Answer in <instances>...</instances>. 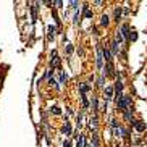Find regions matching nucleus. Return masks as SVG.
<instances>
[{
  "label": "nucleus",
  "mask_w": 147,
  "mask_h": 147,
  "mask_svg": "<svg viewBox=\"0 0 147 147\" xmlns=\"http://www.w3.org/2000/svg\"><path fill=\"white\" fill-rule=\"evenodd\" d=\"M113 89H115V100H117V103H118V102L125 97L123 96V82H121V79H120V74H118V79H117V82H115Z\"/></svg>",
  "instance_id": "1"
},
{
  "label": "nucleus",
  "mask_w": 147,
  "mask_h": 147,
  "mask_svg": "<svg viewBox=\"0 0 147 147\" xmlns=\"http://www.w3.org/2000/svg\"><path fill=\"white\" fill-rule=\"evenodd\" d=\"M129 105H131V97L125 96L121 100L117 103V108H118V110H121V112H125V110H128V108H129Z\"/></svg>",
  "instance_id": "2"
},
{
  "label": "nucleus",
  "mask_w": 147,
  "mask_h": 147,
  "mask_svg": "<svg viewBox=\"0 0 147 147\" xmlns=\"http://www.w3.org/2000/svg\"><path fill=\"white\" fill-rule=\"evenodd\" d=\"M103 78H112V76H117V73H115V70H113V63H107L105 66V71H103V74H102Z\"/></svg>",
  "instance_id": "3"
},
{
  "label": "nucleus",
  "mask_w": 147,
  "mask_h": 147,
  "mask_svg": "<svg viewBox=\"0 0 147 147\" xmlns=\"http://www.w3.org/2000/svg\"><path fill=\"white\" fill-rule=\"evenodd\" d=\"M102 66H103V49L97 47V68L102 70Z\"/></svg>",
  "instance_id": "4"
},
{
  "label": "nucleus",
  "mask_w": 147,
  "mask_h": 147,
  "mask_svg": "<svg viewBox=\"0 0 147 147\" xmlns=\"http://www.w3.org/2000/svg\"><path fill=\"white\" fill-rule=\"evenodd\" d=\"M89 128H91L92 131H94V134H97V128H99V120H97V115H94V117H91V120H89Z\"/></svg>",
  "instance_id": "5"
},
{
  "label": "nucleus",
  "mask_w": 147,
  "mask_h": 147,
  "mask_svg": "<svg viewBox=\"0 0 147 147\" xmlns=\"http://www.w3.org/2000/svg\"><path fill=\"white\" fill-rule=\"evenodd\" d=\"M50 66L52 68H60V58L57 57V52H52V60H50Z\"/></svg>",
  "instance_id": "6"
},
{
  "label": "nucleus",
  "mask_w": 147,
  "mask_h": 147,
  "mask_svg": "<svg viewBox=\"0 0 147 147\" xmlns=\"http://www.w3.org/2000/svg\"><path fill=\"white\" fill-rule=\"evenodd\" d=\"M105 96H107V97H105V102L112 100L113 97H115V89H113L112 86H108V87L105 89Z\"/></svg>",
  "instance_id": "7"
},
{
  "label": "nucleus",
  "mask_w": 147,
  "mask_h": 147,
  "mask_svg": "<svg viewBox=\"0 0 147 147\" xmlns=\"http://www.w3.org/2000/svg\"><path fill=\"white\" fill-rule=\"evenodd\" d=\"M121 34H123V37L126 39V42H129V36H131V32H129V24L121 26Z\"/></svg>",
  "instance_id": "8"
},
{
  "label": "nucleus",
  "mask_w": 147,
  "mask_h": 147,
  "mask_svg": "<svg viewBox=\"0 0 147 147\" xmlns=\"http://www.w3.org/2000/svg\"><path fill=\"white\" fill-rule=\"evenodd\" d=\"M103 58H105L107 63H113V55H112V52L108 50L107 47H103Z\"/></svg>",
  "instance_id": "9"
},
{
  "label": "nucleus",
  "mask_w": 147,
  "mask_h": 147,
  "mask_svg": "<svg viewBox=\"0 0 147 147\" xmlns=\"http://www.w3.org/2000/svg\"><path fill=\"white\" fill-rule=\"evenodd\" d=\"M132 126L136 128V129H137L139 132H142L144 129H146V123L142 121V120H136V121L132 123Z\"/></svg>",
  "instance_id": "10"
},
{
  "label": "nucleus",
  "mask_w": 147,
  "mask_h": 147,
  "mask_svg": "<svg viewBox=\"0 0 147 147\" xmlns=\"http://www.w3.org/2000/svg\"><path fill=\"white\" fill-rule=\"evenodd\" d=\"M125 120H126V121H131V123H134L132 121V110L131 108H128V110H125Z\"/></svg>",
  "instance_id": "11"
},
{
  "label": "nucleus",
  "mask_w": 147,
  "mask_h": 147,
  "mask_svg": "<svg viewBox=\"0 0 147 147\" xmlns=\"http://www.w3.org/2000/svg\"><path fill=\"white\" fill-rule=\"evenodd\" d=\"M61 131L65 132L66 136H70V134H71V125H70L68 121H65V126L61 128Z\"/></svg>",
  "instance_id": "12"
},
{
  "label": "nucleus",
  "mask_w": 147,
  "mask_h": 147,
  "mask_svg": "<svg viewBox=\"0 0 147 147\" xmlns=\"http://www.w3.org/2000/svg\"><path fill=\"white\" fill-rule=\"evenodd\" d=\"M118 45H120V44H118L117 41H113V42H112V55H113V57L118 55Z\"/></svg>",
  "instance_id": "13"
},
{
  "label": "nucleus",
  "mask_w": 147,
  "mask_h": 147,
  "mask_svg": "<svg viewBox=\"0 0 147 147\" xmlns=\"http://www.w3.org/2000/svg\"><path fill=\"white\" fill-rule=\"evenodd\" d=\"M79 89H81V96H86V92L91 89V87L87 86L86 82H82V84H79Z\"/></svg>",
  "instance_id": "14"
},
{
  "label": "nucleus",
  "mask_w": 147,
  "mask_h": 147,
  "mask_svg": "<svg viewBox=\"0 0 147 147\" xmlns=\"http://www.w3.org/2000/svg\"><path fill=\"white\" fill-rule=\"evenodd\" d=\"M112 132H113V136H121V134H123V129H121V128H120V126H115V128H112Z\"/></svg>",
  "instance_id": "15"
},
{
  "label": "nucleus",
  "mask_w": 147,
  "mask_h": 147,
  "mask_svg": "<svg viewBox=\"0 0 147 147\" xmlns=\"http://www.w3.org/2000/svg\"><path fill=\"white\" fill-rule=\"evenodd\" d=\"M121 20V7H118V8H115V21H120Z\"/></svg>",
  "instance_id": "16"
},
{
  "label": "nucleus",
  "mask_w": 147,
  "mask_h": 147,
  "mask_svg": "<svg viewBox=\"0 0 147 147\" xmlns=\"http://www.w3.org/2000/svg\"><path fill=\"white\" fill-rule=\"evenodd\" d=\"M78 147H86V137L79 134V139H78Z\"/></svg>",
  "instance_id": "17"
},
{
  "label": "nucleus",
  "mask_w": 147,
  "mask_h": 147,
  "mask_svg": "<svg viewBox=\"0 0 147 147\" xmlns=\"http://www.w3.org/2000/svg\"><path fill=\"white\" fill-rule=\"evenodd\" d=\"M108 23H110V18L107 15H102V18H100V24L102 26H108Z\"/></svg>",
  "instance_id": "18"
},
{
  "label": "nucleus",
  "mask_w": 147,
  "mask_h": 147,
  "mask_svg": "<svg viewBox=\"0 0 147 147\" xmlns=\"http://www.w3.org/2000/svg\"><path fill=\"white\" fill-rule=\"evenodd\" d=\"M100 141H99V136L97 134H92V147H99Z\"/></svg>",
  "instance_id": "19"
},
{
  "label": "nucleus",
  "mask_w": 147,
  "mask_h": 147,
  "mask_svg": "<svg viewBox=\"0 0 147 147\" xmlns=\"http://www.w3.org/2000/svg\"><path fill=\"white\" fill-rule=\"evenodd\" d=\"M58 73H60V82H61V84H65V82L66 81H68V76H66V74H65V71H58Z\"/></svg>",
  "instance_id": "20"
},
{
  "label": "nucleus",
  "mask_w": 147,
  "mask_h": 147,
  "mask_svg": "<svg viewBox=\"0 0 147 147\" xmlns=\"http://www.w3.org/2000/svg\"><path fill=\"white\" fill-rule=\"evenodd\" d=\"M55 26H49V39H53L55 37Z\"/></svg>",
  "instance_id": "21"
},
{
  "label": "nucleus",
  "mask_w": 147,
  "mask_h": 147,
  "mask_svg": "<svg viewBox=\"0 0 147 147\" xmlns=\"http://www.w3.org/2000/svg\"><path fill=\"white\" fill-rule=\"evenodd\" d=\"M84 18H92V11L89 10V7H84Z\"/></svg>",
  "instance_id": "22"
},
{
  "label": "nucleus",
  "mask_w": 147,
  "mask_h": 147,
  "mask_svg": "<svg viewBox=\"0 0 147 147\" xmlns=\"http://www.w3.org/2000/svg\"><path fill=\"white\" fill-rule=\"evenodd\" d=\"M50 113H53V115H61V110L58 108V107H52V108H50Z\"/></svg>",
  "instance_id": "23"
},
{
  "label": "nucleus",
  "mask_w": 147,
  "mask_h": 147,
  "mask_svg": "<svg viewBox=\"0 0 147 147\" xmlns=\"http://www.w3.org/2000/svg\"><path fill=\"white\" fill-rule=\"evenodd\" d=\"M123 39H125V37H123L121 31H117V39H115V41H117L118 44H120V42H123Z\"/></svg>",
  "instance_id": "24"
},
{
  "label": "nucleus",
  "mask_w": 147,
  "mask_h": 147,
  "mask_svg": "<svg viewBox=\"0 0 147 147\" xmlns=\"http://www.w3.org/2000/svg\"><path fill=\"white\" fill-rule=\"evenodd\" d=\"M92 110L97 112V97H92Z\"/></svg>",
  "instance_id": "25"
},
{
  "label": "nucleus",
  "mask_w": 147,
  "mask_h": 147,
  "mask_svg": "<svg viewBox=\"0 0 147 147\" xmlns=\"http://www.w3.org/2000/svg\"><path fill=\"white\" fill-rule=\"evenodd\" d=\"M137 41V32H131V36H129V42H134Z\"/></svg>",
  "instance_id": "26"
},
{
  "label": "nucleus",
  "mask_w": 147,
  "mask_h": 147,
  "mask_svg": "<svg viewBox=\"0 0 147 147\" xmlns=\"http://www.w3.org/2000/svg\"><path fill=\"white\" fill-rule=\"evenodd\" d=\"M81 100H82V105H84V108H87V105H89V102H87V97H86V96H81Z\"/></svg>",
  "instance_id": "27"
},
{
  "label": "nucleus",
  "mask_w": 147,
  "mask_h": 147,
  "mask_svg": "<svg viewBox=\"0 0 147 147\" xmlns=\"http://www.w3.org/2000/svg\"><path fill=\"white\" fill-rule=\"evenodd\" d=\"M65 50H66V53H68V55H70V53H73V45H71V44H68V45L65 47Z\"/></svg>",
  "instance_id": "28"
},
{
  "label": "nucleus",
  "mask_w": 147,
  "mask_h": 147,
  "mask_svg": "<svg viewBox=\"0 0 147 147\" xmlns=\"http://www.w3.org/2000/svg\"><path fill=\"white\" fill-rule=\"evenodd\" d=\"M76 121H78V126H81L82 125V113H79V115L76 117Z\"/></svg>",
  "instance_id": "29"
},
{
  "label": "nucleus",
  "mask_w": 147,
  "mask_h": 147,
  "mask_svg": "<svg viewBox=\"0 0 147 147\" xmlns=\"http://www.w3.org/2000/svg\"><path fill=\"white\" fill-rule=\"evenodd\" d=\"M70 5H71V8H74V10H76V8H78V5H79V2L73 0V2H70Z\"/></svg>",
  "instance_id": "30"
},
{
  "label": "nucleus",
  "mask_w": 147,
  "mask_h": 147,
  "mask_svg": "<svg viewBox=\"0 0 147 147\" xmlns=\"http://www.w3.org/2000/svg\"><path fill=\"white\" fill-rule=\"evenodd\" d=\"M103 81H105V78H103V76L99 78V87H103Z\"/></svg>",
  "instance_id": "31"
},
{
  "label": "nucleus",
  "mask_w": 147,
  "mask_h": 147,
  "mask_svg": "<svg viewBox=\"0 0 147 147\" xmlns=\"http://www.w3.org/2000/svg\"><path fill=\"white\" fill-rule=\"evenodd\" d=\"M73 23H74V24H78V23H79V15H74V20H73Z\"/></svg>",
  "instance_id": "32"
},
{
  "label": "nucleus",
  "mask_w": 147,
  "mask_h": 147,
  "mask_svg": "<svg viewBox=\"0 0 147 147\" xmlns=\"http://www.w3.org/2000/svg\"><path fill=\"white\" fill-rule=\"evenodd\" d=\"M63 147H71V142L70 141H65V142H63Z\"/></svg>",
  "instance_id": "33"
},
{
  "label": "nucleus",
  "mask_w": 147,
  "mask_h": 147,
  "mask_svg": "<svg viewBox=\"0 0 147 147\" xmlns=\"http://www.w3.org/2000/svg\"><path fill=\"white\" fill-rule=\"evenodd\" d=\"M55 5L58 7V8H61V5H63V2H55Z\"/></svg>",
  "instance_id": "34"
},
{
  "label": "nucleus",
  "mask_w": 147,
  "mask_h": 147,
  "mask_svg": "<svg viewBox=\"0 0 147 147\" xmlns=\"http://www.w3.org/2000/svg\"><path fill=\"white\" fill-rule=\"evenodd\" d=\"M86 147H91V146H89V144H86Z\"/></svg>",
  "instance_id": "35"
}]
</instances>
